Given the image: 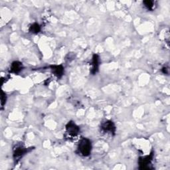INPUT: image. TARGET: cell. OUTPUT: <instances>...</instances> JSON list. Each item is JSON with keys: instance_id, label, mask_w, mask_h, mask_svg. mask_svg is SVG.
I'll use <instances>...</instances> for the list:
<instances>
[{"instance_id": "6da1fadb", "label": "cell", "mask_w": 170, "mask_h": 170, "mask_svg": "<svg viewBox=\"0 0 170 170\" xmlns=\"http://www.w3.org/2000/svg\"><path fill=\"white\" fill-rule=\"evenodd\" d=\"M91 149H92V145L89 139L86 138L81 139L78 145V150L82 155L88 156L90 154Z\"/></svg>"}, {"instance_id": "7a4b0ae2", "label": "cell", "mask_w": 170, "mask_h": 170, "mask_svg": "<svg viewBox=\"0 0 170 170\" xmlns=\"http://www.w3.org/2000/svg\"><path fill=\"white\" fill-rule=\"evenodd\" d=\"M67 132L71 136H76L79 132V128L78 126L73 122H70L66 126Z\"/></svg>"}, {"instance_id": "3957f363", "label": "cell", "mask_w": 170, "mask_h": 170, "mask_svg": "<svg viewBox=\"0 0 170 170\" xmlns=\"http://www.w3.org/2000/svg\"><path fill=\"white\" fill-rule=\"evenodd\" d=\"M102 129L105 132H109L110 134H114L115 132L116 128L114 123L111 121H106L102 125Z\"/></svg>"}, {"instance_id": "277c9868", "label": "cell", "mask_w": 170, "mask_h": 170, "mask_svg": "<svg viewBox=\"0 0 170 170\" xmlns=\"http://www.w3.org/2000/svg\"><path fill=\"white\" fill-rule=\"evenodd\" d=\"M51 70L53 73L55 74V75L57 77H61L64 73V68L61 65H53L51 66Z\"/></svg>"}, {"instance_id": "5b68a950", "label": "cell", "mask_w": 170, "mask_h": 170, "mask_svg": "<svg viewBox=\"0 0 170 170\" xmlns=\"http://www.w3.org/2000/svg\"><path fill=\"white\" fill-rule=\"evenodd\" d=\"M26 152H27L26 148L22 146L17 147L14 151V158L15 160H18V159H19L21 157H22Z\"/></svg>"}, {"instance_id": "8992f818", "label": "cell", "mask_w": 170, "mask_h": 170, "mask_svg": "<svg viewBox=\"0 0 170 170\" xmlns=\"http://www.w3.org/2000/svg\"><path fill=\"white\" fill-rule=\"evenodd\" d=\"M151 155L150 156H146L143 158H141L139 160V164L140 165L141 169H145L147 166V165H149L151 161Z\"/></svg>"}, {"instance_id": "52a82bcc", "label": "cell", "mask_w": 170, "mask_h": 170, "mask_svg": "<svg viewBox=\"0 0 170 170\" xmlns=\"http://www.w3.org/2000/svg\"><path fill=\"white\" fill-rule=\"evenodd\" d=\"M23 65L22 63L18 61H15L12 63L11 66V71L14 73H18L22 70Z\"/></svg>"}, {"instance_id": "ba28073f", "label": "cell", "mask_w": 170, "mask_h": 170, "mask_svg": "<svg viewBox=\"0 0 170 170\" xmlns=\"http://www.w3.org/2000/svg\"><path fill=\"white\" fill-rule=\"evenodd\" d=\"M98 65H99V57L97 55H94L93 58V68H92V72L93 74L97 73L98 69Z\"/></svg>"}, {"instance_id": "9c48e42d", "label": "cell", "mask_w": 170, "mask_h": 170, "mask_svg": "<svg viewBox=\"0 0 170 170\" xmlns=\"http://www.w3.org/2000/svg\"><path fill=\"white\" fill-rule=\"evenodd\" d=\"M40 30H41V28H40V27H39V24H37L36 23H33L29 28V31L31 32L32 33H35V34L38 33L39 31H40Z\"/></svg>"}, {"instance_id": "30bf717a", "label": "cell", "mask_w": 170, "mask_h": 170, "mask_svg": "<svg viewBox=\"0 0 170 170\" xmlns=\"http://www.w3.org/2000/svg\"><path fill=\"white\" fill-rule=\"evenodd\" d=\"M143 4H144L145 7L150 10H152L154 9V2L153 1H150V0H147V1L143 2Z\"/></svg>"}, {"instance_id": "8fae6325", "label": "cell", "mask_w": 170, "mask_h": 170, "mask_svg": "<svg viewBox=\"0 0 170 170\" xmlns=\"http://www.w3.org/2000/svg\"><path fill=\"white\" fill-rule=\"evenodd\" d=\"M1 102H2V106H3L4 104L6 103V94L4 93L3 91L2 92V94H1Z\"/></svg>"}]
</instances>
